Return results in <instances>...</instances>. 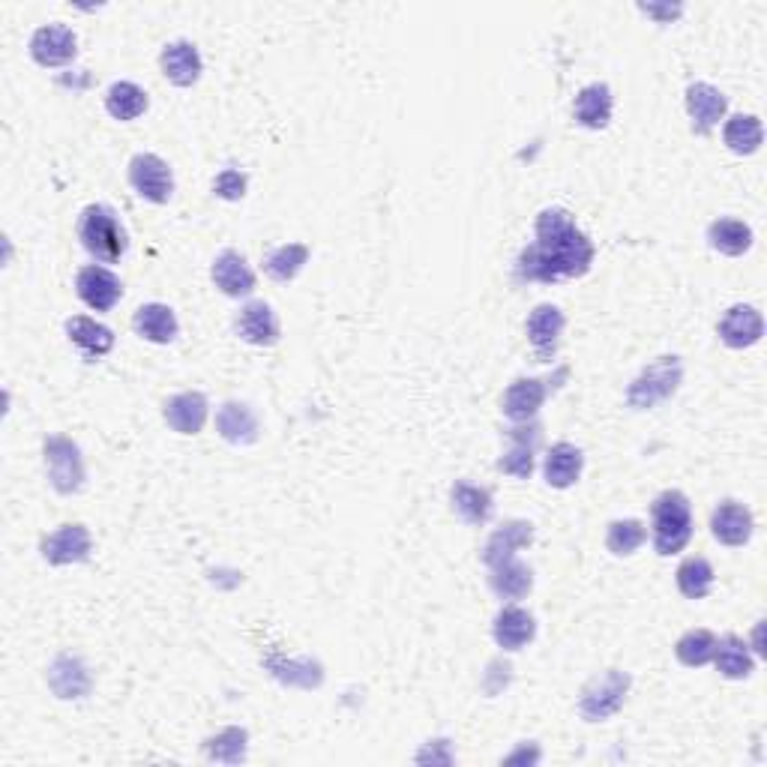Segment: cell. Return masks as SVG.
<instances>
[{
  "label": "cell",
  "instance_id": "obj_1",
  "mask_svg": "<svg viewBox=\"0 0 767 767\" xmlns=\"http://www.w3.org/2000/svg\"><path fill=\"white\" fill-rule=\"evenodd\" d=\"M593 264V243L576 229L564 208L543 210L537 217V243L518 259V280L558 282L579 280Z\"/></svg>",
  "mask_w": 767,
  "mask_h": 767
},
{
  "label": "cell",
  "instance_id": "obj_27",
  "mask_svg": "<svg viewBox=\"0 0 767 767\" xmlns=\"http://www.w3.org/2000/svg\"><path fill=\"white\" fill-rule=\"evenodd\" d=\"M66 333L73 339L87 360H96V357H105V354L115 348V333L108 330L105 324L87 318V315H75L66 322Z\"/></svg>",
  "mask_w": 767,
  "mask_h": 767
},
{
  "label": "cell",
  "instance_id": "obj_34",
  "mask_svg": "<svg viewBox=\"0 0 767 767\" xmlns=\"http://www.w3.org/2000/svg\"><path fill=\"white\" fill-rule=\"evenodd\" d=\"M306 261H309V246H303V243H285V246H276L273 252H267L264 273H267L270 280L291 282L301 273Z\"/></svg>",
  "mask_w": 767,
  "mask_h": 767
},
{
  "label": "cell",
  "instance_id": "obj_33",
  "mask_svg": "<svg viewBox=\"0 0 767 767\" xmlns=\"http://www.w3.org/2000/svg\"><path fill=\"white\" fill-rule=\"evenodd\" d=\"M105 108L115 120H135L147 112V94L133 82H115L108 87Z\"/></svg>",
  "mask_w": 767,
  "mask_h": 767
},
{
  "label": "cell",
  "instance_id": "obj_16",
  "mask_svg": "<svg viewBox=\"0 0 767 767\" xmlns=\"http://www.w3.org/2000/svg\"><path fill=\"white\" fill-rule=\"evenodd\" d=\"M546 396H549L546 381H539V378H518V381H513L507 387L501 408H504V414H507L509 420L528 423V420L537 417V411L543 408V402H546Z\"/></svg>",
  "mask_w": 767,
  "mask_h": 767
},
{
  "label": "cell",
  "instance_id": "obj_24",
  "mask_svg": "<svg viewBox=\"0 0 767 767\" xmlns=\"http://www.w3.org/2000/svg\"><path fill=\"white\" fill-rule=\"evenodd\" d=\"M217 432L229 444L246 446L259 441V417L252 414L250 404L225 402L217 414Z\"/></svg>",
  "mask_w": 767,
  "mask_h": 767
},
{
  "label": "cell",
  "instance_id": "obj_21",
  "mask_svg": "<svg viewBox=\"0 0 767 767\" xmlns=\"http://www.w3.org/2000/svg\"><path fill=\"white\" fill-rule=\"evenodd\" d=\"M213 282L229 297H246L255 291V273L246 264V259L234 250H225L213 261Z\"/></svg>",
  "mask_w": 767,
  "mask_h": 767
},
{
  "label": "cell",
  "instance_id": "obj_30",
  "mask_svg": "<svg viewBox=\"0 0 767 767\" xmlns=\"http://www.w3.org/2000/svg\"><path fill=\"white\" fill-rule=\"evenodd\" d=\"M707 240H711V246L716 252L737 259L753 246V229L740 219H716L714 225L707 229Z\"/></svg>",
  "mask_w": 767,
  "mask_h": 767
},
{
  "label": "cell",
  "instance_id": "obj_7",
  "mask_svg": "<svg viewBox=\"0 0 767 767\" xmlns=\"http://www.w3.org/2000/svg\"><path fill=\"white\" fill-rule=\"evenodd\" d=\"M129 183L138 196L154 204H166L171 192H175V175L168 168L166 159L156 154H138L129 162Z\"/></svg>",
  "mask_w": 767,
  "mask_h": 767
},
{
  "label": "cell",
  "instance_id": "obj_23",
  "mask_svg": "<svg viewBox=\"0 0 767 767\" xmlns=\"http://www.w3.org/2000/svg\"><path fill=\"white\" fill-rule=\"evenodd\" d=\"M49 686L57 698H82L91 693V672L78 656L63 653L49 669Z\"/></svg>",
  "mask_w": 767,
  "mask_h": 767
},
{
  "label": "cell",
  "instance_id": "obj_31",
  "mask_svg": "<svg viewBox=\"0 0 767 767\" xmlns=\"http://www.w3.org/2000/svg\"><path fill=\"white\" fill-rule=\"evenodd\" d=\"M726 147L737 156H753L765 141V126L756 115H735L723 129Z\"/></svg>",
  "mask_w": 767,
  "mask_h": 767
},
{
  "label": "cell",
  "instance_id": "obj_9",
  "mask_svg": "<svg viewBox=\"0 0 767 767\" xmlns=\"http://www.w3.org/2000/svg\"><path fill=\"white\" fill-rule=\"evenodd\" d=\"M42 558L54 564V567H66V564H82L91 558V534L84 525H63L42 539Z\"/></svg>",
  "mask_w": 767,
  "mask_h": 767
},
{
  "label": "cell",
  "instance_id": "obj_41",
  "mask_svg": "<svg viewBox=\"0 0 767 767\" xmlns=\"http://www.w3.org/2000/svg\"><path fill=\"white\" fill-rule=\"evenodd\" d=\"M642 12L656 15V19H663V21H672L681 15V7H642Z\"/></svg>",
  "mask_w": 767,
  "mask_h": 767
},
{
  "label": "cell",
  "instance_id": "obj_20",
  "mask_svg": "<svg viewBox=\"0 0 767 767\" xmlns=\"http://www.w3.org/2000/svg\"><path fill=\"white\" fill-rule=\"evenodd\" d=\"M614 96L609 91V84H588L581 87L576 103H572V115H576V124L588 126V129H606L609 120H612Z\"/></svg>",
  "mask_w": 767,
  "mask_h": 767
},
{
  "label": "cell",
  "instance_id": "obj_35",
  "mask_svg": "<svg viewBox=\"0 0 767 767\" xmlns=\"http://www.w3.org/2000/svg\"><path fill=\"white\" fill-rule=\"evenodd\" d=\"M714 588V567L705 558H686L677 567V591L686 600H702Z\"/></svg>",
  "mask_w": 767,
  "mask_h": 767
},
{
  "label": "cell",
  "instance_id": "obj_11",
  "mask_svg": "<svg viewBox=\"0 0 767 767\" xmlns=\"http://www.w3.org/2000/svg\"><path fill=\"white\" fill-rule=\"evenodd\" d=\"M234 327H238V336L243 339V343L259 345V348H270V345L280 343V322H276V312L270 309L264 301L246 303V306L240 309Z\"/></svg>",
  "mask_w": 767,
  "mask_h": 767
},
{
  "label": "cell",
  "instance_id": "obj_8",
  "mask_svg": "<svg viewBox=\"0 0 767 767\" xmlns=\"http://www.w3.org/2000/svg\"><path fill=\"white\" fill-rule=\"evenodd\" d=\"M75 291H78V297H82V301L87 303L94 312L115 309L117 301L124 297V285H120V280H117L115 273H112L108 267H96V264L78 270V276H75Z\"/></svg>",
  "mask_w": 767,
  "mask_h": 767
},
{
  "label": "cell",
  "instance_id": "obj_6",
  "mask_svg": "<svg viewBox=\"0 0 767 767\" xmlns=\"http://www.w3.org/2000/svg\"><path fill=\"white\" fill-rule=\"evenodd\" d=\"M627 693H630V674L609 669L602 677L585 686V693L579 698L581 719H588V723L609 719V716L621 711L623 702H627Z\"/></svg>",
  "mask_w": 767,
  "mask_h": 767
},
{
  "label": "cell",
  "instance_id": "obj_15",
  "mask_svg": "<svg viewBox=\"0 0 767 767\" xmlns=\"http://www.w3.org/2000/svg\"><path fill=\"white\" fill-rule=\"evenodd\" d=\"M726 108L728 99L716 91L714 84H690V91H686V112L693 117L695 133H711L726 117Z\"/></svg>",
  "mask_w": 767,
  "mask_h": 767
},
{
  "label": "cell",
  "instance_id": "obj_2",
  "mask_svg": "<svg viewBox=\"0 0 767 767\" xmlns=\"http://www.w3.org/2000/svg\"><path fill=\"white\" fill-rule=\"evenodd\" d=\"M653 518V549L656 555H677L693 537V507L686 501L684 492H663L660 498L651 504Z\"/></svg>",
  "mask_w": 767,
  "mask_h": 767
},
{
  "label": "cell",
  "instance_id": "obj_12",
  "mask_svg": "<svg viewBox=\"0 0 767 767\" xmlns=\"http://www.w3.org/2000/svg\"><path fill=\"white\" fill-rule=\"evenodd\" d=\"M765 336V318L756 306H744L737 303L723 315L719 322V339L728 345V348H749L756 345L758 339Z\"/></svg>",
  "mask_w": 767,
  "mask_h": 767
},
{
  "label": "cell",
  "instance_id": "obj_40",
  "mask_svg": "<svg viewBox=\"0 0 767 767\" xmlns=\"http://www.w3.org/2000/svg\"><path fill=\"white\" fill-rule=\"evenodd\" d=\"M213 192L225 201H240L246 196V175L238 171V168H225L222 175L213 180Z\"/></svg>",
  "mask_w": 767,
  "mask_h": 767
},
{
  "label": "cell",
  "instance_id": "obj_39",
  "mask_svg": "<svg viewBox=\"0 0 767 767\" xmlns=\"http://www.w3.org/2000/svg\"><path fill=\"white\" fill-rule=\"evenodd\" d=\"M513 438H516V446L509 450L507 456L501 459L498 467L504 471V474H513V477L518 480H528L530 474H534V444H537V438H525L522 435V429H516L513 432Z\"/></svg>",
  "mask_w": 767,
  "mask_h": 767
},
{
  "label": "cell",
  "instance_id": "obj_10",
  "mask_svg": "<svg viewBox=\"0 0 767 767\" xmlns=\"http://www.w3.org/2000/svg\"><path fill=\"white\" fill-rule=\"evenodd\" d=\"M78 42H75V33L70 31V28H63V24H45V28H40V31L33 33L31 40V57L40 66H49V70H54V66H66V63L75 57V49Z\"/></svg>",
  "mask_w": 767,
  "mask_h": 767
},
{
  "label": "cell",
  "instance_id": "obj_37",
  "mask_svg": "<svg viewBox=\"0 0 767 767\" xmlns=\"http://www.w3.org/2000/svg\"><path fill=\"white\" fill-rule=\"evenodd\" d=\"M716 651V635L711 630H690L686 635H681V642L674 644V653L677 660L690 669H698L714 660Z\"/></svg>",
  "mask_w": 767,
  "mask_h": 767
},
{
  "label": "cell",
  "instance_id": "obj_19",
  "mask_svg": "<svg viewBox=\"0 0 767 767\" xmlns=\"http://www.w3.org/2000/svg\"><path fill=\"white\" fill-rule=\"evenodd\" d=\"M530 543H534V525H530V522H522V518H513V522L501 525V528L486 539V546H483V564H486V567H495L501 560L516 558V551L530 546Z\"/></svg>",
  "mask_w": 767,
  "mask_h": 767
},
{
  "label": "cell",
  "instance_id": "obj_5",
  "mask_svg": "<svg viewBox=\"0 0 767 767\" xmlns=\"http://www.w3.org/2000/svg\"><path fill=\"white\" fill-rule=\"evenodd\" d=\"M45 453V467H49V483L61 495H75L84 488V459L75 441L63 435L45 438L42 444Z\"/></svg>",
  "mask_w": 767,
  "mask_h": 767
},
{
  "label": "cell",
  "instance_id": "obj_3",
  "mask_svg": "<svg viewBox=\"0 0 767 767\" xmlns=\"http://www.w3.org/2000/svg\"><path fill=\"white\" fill-rule=\"evenodd\" d=\"M78 238H82L84 250L105 264L124 259L126 246H129L124 225L117 222V213L105 204H91L84 210L82 222H78Z\"/></svg>",
  "mask_w": 767,
  "mask_h": 767
},
{
  "label": "cell",
  "instance_id": "obj_36",
  "mask_svg": "<svg viewBox=\"0 0 767 767\" xmlns=\"http://www.w3.org/2000/svg\"><path fill=\"white\" fill-rule=\"evenodd\" d=\"M246 747H250V735L246 728L231 726L225 732H219L217 737H210L204 744L210 761H222V765H240L246 758Z\"/></svg>",
  "mask_w": 767,
  "mask_h": 767
},
{
  "label": "cell",
  "instance_id": "obj_17",
  "mask_svg": "<svg viewBox=\"0 0 767 767\" xmlns=\"http://www.w3.org/2000/svg\"><path fill=\"white\" fill-rule=\"evenodd\" d=\"M208 399L198 390L189 393H177L166 402V423L180 432V435H198L204 423H208Z\"/></svg>",
  "mask_w": 767,
  "mask_h": 767
},
{
  "label": "cell",
  "instance_id": "obj_26",
  "mask_svg": "<svg viewBox=\"0 0 767 767\" xmlns=\"http://www.w3.org/2000/svg\"><path fill=\"white\" fill-rule=\"evenodd\" d=\"M492 576H488V585L492 591L498 593L501 600H522L525 593L534 588V572H530L528 564H522L518 558H507L488 567Z\"/></svg>",
  "mask_w": 767,
  "mask_h": 767
},
{
  "label": "cell",
  "instance_id": "obj_13",
  "mask_svg": "<svg viewBox=\"0 0 767 767\" xmlns=\"http://www.w3.org/2000/svg\"><path fill=\"white\" fill-rule=\"evenodd\" d=\"M711 530L723 546H735L737 549V546H747L753 530H756V522H753V513L744 504L723 501L711 516Z\"/></svg>",
  "mask_w": 767,
  "mask_h": 767
},
{
  "label": "cell",
  "instance_id": "obj_4",
  "mask_svg": "<svg viewBox=\"0 0 767 767\" xmlns=\"http://www.w3.org/2000/svg\"><path fill=\"white\" fill-rule=\"evenodd\" d=\"M684 381V364L681 357H660L644 369L627 390V404L635 411H648L653 404L665 402L677 393V387Z\"/></svg>",
  "mask_w": 767,
  "mask_h": 767
},
{
  "label": "cell",
  "instance_id": "obj_32",
  "mask_svg": "<svg viewBox=\"0 0 767 767\" xmlns=\"http://www.w3.org/2000/svg\"><path fill=\"white\" fill-rule=\"evenodd\" d=\"M716 669L723 677H732V681H744L753 674V656H749V648L744 639L737 635H726L723 642H716L714 651Z\"/></svg>",
  "mask_w": 767,
  "mask_h": 767
},
{
  "label": "cell",
  "instance_id": "obj_38",
  "mask_svg": "<svg viewBox=\"0 0 767 767\" xmlns=\"http://www.w3.org/2000/svg\"><path fill=\"white\" fill-rule=\"evenodd\" d=\"M644 537H648V530H644V525L639 518H618V522L609 525L606 546H609V551L618 555V558H627V555H633V551L642 546Z\"/></svg>",
  "mask_w": 767,
  "mask_h": 767
},
{
  "label": "cell",
  "instance_id": "obj_22",
  "mask_svg": "<svg viewBox=\"0 0 767 767\" xmlns=\"http://www.w3.org/2000/svg\"><path fill=\"white\" fill-rule=\"evenodd\" d=\"M159 63H162V73H166L168 82L177 84V87H192V84L201 78V70H204L201 54H198L196 45L187 40L166 45V52H162Z\"/></svg>",
  "mask_w": 767,
  "mask_h": 767
},
{
  "label": "cell",
  "instance_id": "obj_18",
  "mask_svg": "<svg viewBox=\"0 0 767 767\" xmlns=\"http://www.w3.org/2000/svg\"><path fill=\"white\" fill-rule=\"evenodd\" d=\"M492 635H495V642L504 651H522L537 635V621L522 606H504L498 618H495Z\"/></svg>",
  "mask_w": 767,
  "mask_h": 767
},
{
  "label": "cell",
  "instance_id": "obj_29",
  "mask_svg": "<svg viewBox=\"0 0 767 767\" xmlns=\"http://www.w3.org/2000/svg\"><path fill=\"white\" fill-rule=\"evenodd\" d=\"M450 498H453V509L459 513V518L467 522V525H486L492 513H495V501L488 495V488L471 486L465 480L453 483Z\"/></svg>",
  "mask_w": 767,
  "mask_h": 767
},
{
  "label": "cell",
  "instance_id": "obj_28",
  "mask_svg": "<svg viewBox=\"0 0 767 767\" xmlns=\"http://www.w3.org/2000/svg\"><path fill=\"white\" fill-rule=\"evenodd\" d=\"M581 465H585V456L579 446L570 441H558L546 456V483L551 488H570L581 477Z\"/></svg>",
  "mask_w": 767,
  "mask_h": 767
},
{
  "label": "cell",
  "instance_id": "obj_14",
  "mask_svg": "<svg viewBox=\"0 0 767 767\" xmlns=\"http://www.w3.org/2000/svg\"><path fill=\"white\" fill-rule=\"evenodd\" d=\"M564 324H567L564 312H560L558 306H551V303H543V306H537V309L530 312L525 327H528V339L530 345H534L539 360H551V357H555L560 333H564Z\"/></svg>",
  "mask_w": 767,
  "mask_h": 767
},
{
  "label": "cell",
  "instance_id": "obj_25",
  "mask_svg": "<svg viewBox=\"0 0 767 767\" xmlns=\"http://www.w3.org/2000/svg\"><path fill=\"white\" fill-rule=\"evenodd\" d=\"M133 327L138 330V336H145L147 343L156 345L175 343L177 330H180L177 315L168 309L166 303H145L141 309L135 312Z\"/></svg>",
  "mask_w": 767,
  "mask_h": 767
}]
</instances>
